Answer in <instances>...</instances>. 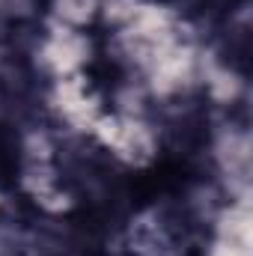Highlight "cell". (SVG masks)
<instances>
[{
  "mask_svg": "<svg viewBox=\"0 0 253 256\" xmlns=\"http://www.w3.org/2000/svg\"><path fill=\"white\" fill-rule=\"evenodd\" d=\"M84 57H86V45H84V39H80L72 27L57 30V33L45 42V48H42L45 66H48L54 74H60V78L74 74L78 66L84 63Z\"/></svg>",
  "mask_w": 253,
  "mask_h": 256,
  "instance_id": "obj_1",
  "label": "cell"
},
{
  "mask_svg": "<svg viewBox=\"0 0 253 256\" xmlns=\"http://www.w3.org/2000/svg\"><path fill=\"white\" fill-rule=\"evenodd\" d=\"M98 3L102 0H54V9L66 27H80L96 15Z\"/></svg>",
  "mask_w": 253,
  "mask_h": 256,
  "instance_id": "obj_2",
  "label": "cell"
}]
</instances>
